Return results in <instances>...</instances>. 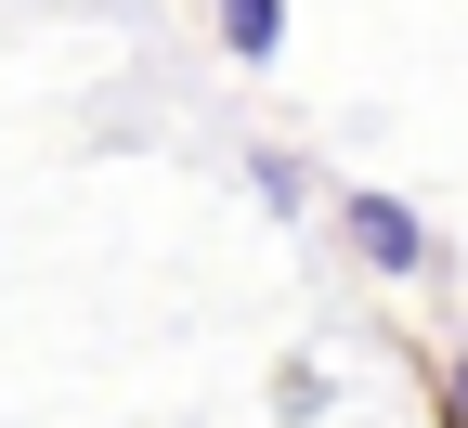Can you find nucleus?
<instances>
[{
  "mask_svg": "<svg viewBox=\"0 0 468 428\" xmlns=\"http://www.w3.org/2000/svg\"><path fill=\"white\" fill-rule=\"evenodd\" d=\"M273 415H286V428H313V415H325V377H313V363H286V377H273Z\"/></svg>",
  "mask_w": 468,
  "mask_h": 428,
  "instance_id": "nucleus-3",
  "label": "nucleus"
},
{
  "mask_svg": "<svg viewBox=\"0 0 468 428\" xmlns=\"http://www.w3.org/2000/svg\"><path fill=\"white\" fill-rule=\"evenodd\" d=\"M442 428H468V338L442 350Z\"/></svg>",
  "mask_w": 468,
  "mask_h": 428,
  "instance_id": "nucleus-4",
  "label": "nucleus"
},
{
  "mask_svg": "<svg viewBox=\"0 0 468 428\" xmlns=\"http://www.w3.org/2000/svg\"><path fill=\"white\" fill-rule=\"evenodd\" d=\"M221 52L234 66H273L286 52V0H221Z\"/></svg>",
  "mask_w": 468,
  "mask_h": 428,
  "instance_id": "nucleus-2",
  "label": "nucleus"
},
{
  "mask_svg": "<svg viewBox=\"0 0 468 428\" xmlns=\"http://www.w3.org/2000/svg\"><path fill=\"white\" fill-rule=\"evenodd\" d=\"M325 221H338V247L365 260L378 286H417V273H430V221L403 208L390 182H338V208H325Z\"/></svg>",
  "mask_w": 468,
  "mask_h": 428,
  "instance_id": "nucleus-1",
  "label": "nucleus"
}]
</instances>
